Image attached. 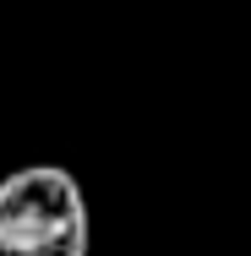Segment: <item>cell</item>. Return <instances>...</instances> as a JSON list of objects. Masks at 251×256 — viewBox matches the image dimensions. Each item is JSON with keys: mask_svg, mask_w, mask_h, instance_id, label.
I'll return each mask as SVG.
<instances>
[{"mask_svg": "<svg viewBox=\"0 0 251 256\" xmlns=\"http://www.w3.org/2000/svg\"><path fill=\"white\" fill-rule=\"evenodd\" d=\"M93 218L71 169L28 164L0 180V256H88Z\"/></svg>", "mask_w": 251, "mask_h": 256, "instance_id": "6da1fadb", "label": "cell"}]
</instances>
